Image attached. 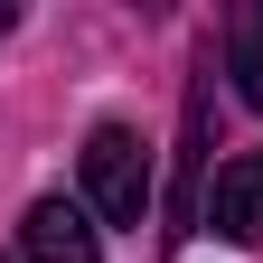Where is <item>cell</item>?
Segmentation results:
<instances>
[{
  "instance_id": "cell-6",
  "label": "cell",
  "mask_w": 263,
  "mask_h": 263,
  "mask_svg": "<svg viewBox=\"0 0 263 263\" xmlns=\"http://www.w3.org/2000/svg\"><path fill=\"white\" fill-rule=\"evenodd\" d=\"M10 28H19V10H10V0H0V38H10Z\"/></svg>"
},
{
  "instance_id": "cell-5",
  "label": "cell",
  "mask_w": 263,
  "mask_h": 263,
  "mask_svg": "<svg viewBox=\"0 0 263 263\" xmlns=\"http://www.w3.org/2000/svg\"><path fill=\"white\" fill-rule=\"evenodd\" d=\"M226 66H235V94L263 113V0L235 10V38H226Z\"/></svg>"
},
{
  "instance_id": "cell-7",
  "label": "cell",
  "mask_w": 263,
  "mask_h": 263,
  "mask_svg": "<svg viewBox=\"0 0 263 263\" xmlns=\"http://www.w3.org/2000/svg\"><path fill=\"white\" fill-rule=\"evenodd\" d=\"M0 263H19V254H0Z\"/></svg>"
},
{
  "instance_id": "cell-1",
  "label": "cell",
  "mask_w": 263,
  "mask_h": 263,
  "mask_svg": "<svg viewBox=\"0 0 263 263\" xmlns=\"http://www.w3.org/2000/svg\"><path fill=\"white\" fill-rule=\"evenodd\" d=\"M85 197H94L104 226H141L151 216V141L141 132L94 122V141H85Z\"/></svg>"
},
{
  "instance_id": "cell-4",
  "label": "cell",
  "mask_w": 263,
  "mask_h": 263,
  "mask_svg": "<svg viewBox=\"0 0 263 263\" xmlns=\"http://www.w3.org/2000/svg\"><path fill=\"white\" fill-rule=\"evenodd\" d=\"M197 170H207V85L188 94V132H179V197H170V235H188V226L207 216V207H197Z\"/></svg>"
},
{
  "instance_id": "cell-3",
  "label": "cell",
  "mask_w": 263,
  "mask_h": 263,
  "mask_svg": "<svg viewBox=\"0 0 263 263\" xmlns=\"http://www.w3.org/2000/svg\"><path fill=\"white\" fill-rule=\"evenodd\" d=\"M207 216L226 245H263V151H235L207 188Z\"/></svg>"
},
{
  "instance_id": "cell-2",
  "label": "cell",
  "mask_w": 263,
  "mask_h": 263,
  "mask_svg": "<svg viewBox=\"0 0 263 263\" xmlns=\"http://www.w3.org/2000/svg\"><path fill=\"white\" fill-rule=\"evenodd\" d=\"M19 263H104V226L76 197H38L19 216Z\"/></svg>"
}]
</instances>
